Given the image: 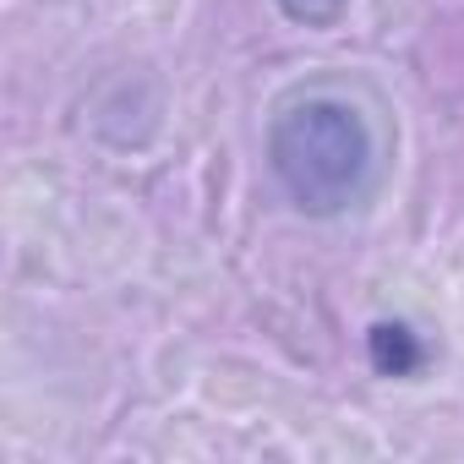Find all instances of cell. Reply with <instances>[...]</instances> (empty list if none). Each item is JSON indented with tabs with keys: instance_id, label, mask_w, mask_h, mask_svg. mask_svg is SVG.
Wrapping results in <instances>:
<instances>
[{
	"instance_id": "obj_1",
	"label": "cell",
	"mask_w": 464,
	"mask_h": 464,
	"mask_svg": "<svg viewBox=\"0 0 464 464\" xmlns=\"http://www.w3.org/2000/svg\"><path fill=\"white\" fill-rule=\"evenodd\" d=\"M268 169L301 213L334 218L366 197L377 169V142L350 99L306 93L268 121Z\"/></svg>"
},
{
	"instance_id": "obj_2",
	"label": "cell",
	"mask_w": 464,
	"mask_h": 464,
	"mask_svg": "<svg viewBox=\"0 0 464 464\" xmlns=\"http://www.w3.org/2000/svg\"><path fill=\"white\" fill-rule=\"evenodd\" d=\"M372 355H377V372H393V377L420 366V344L410 339L404 323H377L372 328Z\"/></svg>"
},
{
	"instance_id": "obj_3",
	"label": "cell",
	"mask_w": 464,
	"mask_h": 464,
	"mask_svg": "<svg viewBox=\"0 0 464 464\" xmlns=\"http://www.w3.org/2000/svg\"><path fill=\"white\" fill-rule=\"evenodd\" d=\"M274 6H279L290 23H306V28H328V23H339L344 0H274Z\"/></svg>"
}]
</instances>
